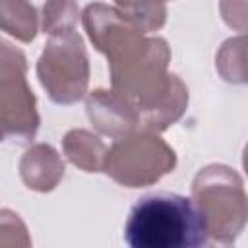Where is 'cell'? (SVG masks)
I'll use <instances>...</instances> for the list:
<instances>
[{
  "mask_svg": "<svg viewBox=\"0 0 248 248\" xmlns=\"http://www.w3.org/2000/svg\"><path fill=\"white\" fill-rule=\"evenodd\" d=\"M207 221L192 198L155 192L140 198L124 225L128 248H203Z\"/></svg>",
  "mask_w": 248,
  "mask_h": 248,
  "instance_id": "obj_1",
  "label": "cell"
},
{
  "mask_svg": "<svg viewBox=\"0 0 248 248\" xmlns=\"http://www.w3.org/2000/svg\"><path fill=\"white\" fill-rule=\"evenodd\" d=\"M37 72L54 103L68 105L79 101L89 76L81 37L74 29L54 33L39 58Z\"/></svg>",
  "mask_w": 248,
  "mask_h": 248,
  "instance_id": "obj_2",
  "label": "cell"
},
{
  "mask_svg": "<svg viewBox=\"0 0 248 248\" xmlns=\"http://www.w3.org/2000/svg\"><path fill=\"white\" fill-rule=\"evenodd\" d=\"M37 124L35 97L25 83V56L0 41V140L33 138Z\"/></svg>",
  "mask_w": 248,
  "mask_h": 248,
  "instance_id": "obj_3",
  "label": "cell"
},
{
  "mask_svg": "<svg viewBox=\"0 0 248 248\" xmlns=\"http://www.w3.org/2000/svg\"><path fill=\"white\" fill-rule=\"evenodd\" d=\"M174 167V153L159 138L134 136L116 141L107 153L103 169L114 180L134 188L155 182Z\"/></svg>",
  "mask_w": 248,
  "mask_h": 248,
  "instance_id": "obj_4",
  "label": "cell"
},
{
  "mask_svg": "<svg viewBox=\"0 0 248 248\" xmlns=\"http://www.w3.org/2000/svg\"><path fill=\"white\" fill-rule=\"evenodd\" d=\"M192 190L196 200L198 198L219 200V205H213L211 209L203 211L207 221V231L215 215L223 213L215 238L232 240L244 225V198L234 200V194L242 192L240 178L227 167H207L196 176Z\"/></svg>",
  "mask_w": 248,
  "mask_h": 248,
  "instance_id": "obj_5",
  "label": "cell"
},
{
  "mask_svg": "<svg viewBox=\"0 0 248 248\" xmlns=\"http://www.w3.org/2000/svg\"><path fill=\"white\" fill-rule=\"evenodd\" d=\"M21 176L29 188L35 190H52L64 172V165L60 163L56 151L48 145H35L23 155L21 161Z\"/></svg>",
  "mask_w": 248,
  "mask_h": 248,
  "instance_id": "obj_6",
  "label": "cell"
},
{
  "mask_svg": "<svg viewBox=\"0 0 248 248\" xmlns=\"http://www.w3.org/2000/svg\"><path fill=\"white\" fill-rule=\"evenodd\" d=\"M64 147H66L70 161L83 167L85 170L95 172L103 169L105 145L99 141V138L91 136L89 132H83V130L70 132L64 140Z\"/></svg>",
  "mask_w": 248,
  "mask_h": 248,
  "instance_id": "obj_7",
  "label": "cell"
},
{
  "mask_svg": "<svg viewBox=\"0 0 248 248\" xmlns=\"http://www.w3.org/2000/svg\"><path fill=\"white\" fill-rule=\"evenodd\" d=\"M0 27L21 41L35 37V8L25 4H0Z\"/></svg>",
  "mask_w": 248,
  "mask_h": 248,
  "instance_id": "obj_8",
  "label": "cell"
},
{
  "mask_svg": "<svg viewBox=\"0 0 248 248\" xmlns=\"http://www.w3.org/2000/svg\"><path fill=\"white\" fill-rule=\"evenodd\" d=\"M0 244L8 248H31L25 225L8 209L0 211Z\"/></svg>",
  "mask_w": 248,
  "mask_h": 248,
  "instance_id": "obj_9",
  "label": "cell"
}]
</instances>
